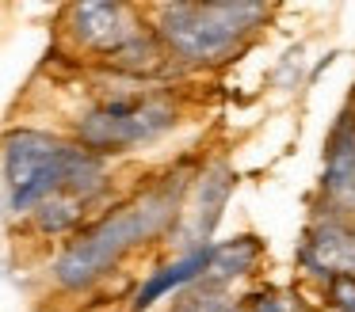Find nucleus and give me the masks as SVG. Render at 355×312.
<instances>
[{"label": "nucleus", "instance_id": "f257e3e1", "mask_svg": "<svg viewBox=\"0 0 355 312\" xmlns=\"http://www.w3.org/2000/svg\"><path fill=\"white\" fill-rule=\"evenodd\" d=\"M180 210H184V175H168L157 187H149L146 194H138L134 202L119 205L115 213H107L92 228H85L58 255L54 282L62 289H85L92 282H100L126 251L141 248V244L157 240L164 228H172Z\"/></svg>", "mask_w": 355, "mask_h": 312}, {"label": "nucleus", "instance_id": "f03ea898", "mask_svg": "<svg viewBox=\"0 0 355 312\" xmlns=\"http://www.w3.org/2000/svg\"><path fill=\"white\" fill-rule=\"evenodd\" d=\"M4 187L12 213H31L54 194L96 198L107 187L103 156H92L77 141H62L42 129H12L4 134Z\"/></svg>", "mask_w": 355, "mask_h": 312}, {"label": "nucleus", "instance_id": "7ed1b4c3", "mask_svg": "<svg viewBox=\"0 0 355 312\" xmlns=\"http://www.w3.org/2000/svg\"><path fill=\"white\" fill-rule=\"evenodd\" d=\"M268 4L252 0H214V4H164L157 12V42L187 65L225 61L260 23Z\"/></svg>", "mask_w": 355, "mask_h": 312}, {"label": "nucleus", "instance_id": "20e7f679", "mask_svg": "<svg viewBox=\"0 0 355 312\" xmlns=\"http://www.w3.org/2000/svg\"><path fill=\"white\" fill-rule=\"evenodd\" d=\"M172 126H176V111L168 103L141 95V91H119L77 122V145L92 156H111V152H126L134 145L153 141Z\"/></svg>", "mask_w": 355, "mask_h": 312}, {"label": "nucleus", "instance_id": "39448f33", "mask_svg": "<svg viewBox=\"0 0 355 312\" xmlns=\"http://www.w3.org/2000/svg\"><path fill=\"white\" fill-rule=\"evenodd\" d=\"M69 30L85 50L100 53V57H111L141 27L134 23V12L126 4H73L69 8Z\"/></svg>", "mask_w": 355, "mask_h": 312}, {"label": "nucleus", "instance_id": "423d86ee", "mask_svg": "<svg viewBox=\"0 0 355 312\" xmlns=\"http://www.w3.org/2000/svg\"><path fill=\"white\" fill-rule=\"evenodd\" d=\"M321 194L336 213H352L355 210V118L352 114H340V122L329 134Z\"/></svg>", "mask_w": 355, "mask_h": 312}, {"label": "nucleus", "instance_id": "0eeeda50", "mask_svg": "<svg viewBox=\"0 0 355 312\" xmlns=\"http://www.w3.org/2000/svg\"><path fill=\"white\" fill-rule=\"evenodd\" d=\"M230 190H233V172L225 164H214L199 175V183H195V202L180 210V213H187V240L184 244L207 248L210 232H214L225 202H230Z\"/></svg>", "mask_w": 355, "mask_h": 312}, {"label": "nucleus", "instance_id": "6e6552de", "mask_svg": "<svg viewBox=\"0 0 355 312\" xmlns=\"http://www.w3.org/2000/svg\"><path fill=\"white\" fill-rule=\"evenodd\" d=\"M302 263L329 278L336 274L355 278V232L344 225H317L302 248Z\"/></svg>", "mask_w": 355, "mask_h": 312}, {"label": "nucleus", "instance_id": "1a4fd4ad", "mask_svg": "<svg viewBox=\"0 0 355 312\" xmlns=\"http://www.w3.org/2000/svg\"><path fill=\"white\" fill-rule=\"evenodd\" d=\"M210 255H214V244H207V248H191L184 259H176V263L161 266V270H157L153 278H149L146 286L138 289V297H134V309L146 312L149 304L161 301L164 293H172V289L187 286V282H195V278H207V270H210Z\"/></svg>", "mask_w": 355, "mask_h": 312}, {"label": "nucleus", "instance_id": "9d476101", "mask_svg": "<svg viewBox=\"0 0 355 312\" xmlns=\"http://www.w3.org/2000/svg\"><path fill=\"white\" fill-rule=\"evenodd\" d=\"M260 259V240L256 236H237L233 244H214V255H210V270L207 278L214 282H230V278H241L248 274Z\"/></svg>", "mask_w": 355, "mask_h": 312}, {"label": "nucleus", "instance_id": "9b49d317", "mask_svg": "<svg viewBox=\"0 0 355 312\" xmlns=\"http://www.w3.org/2000/svg\"><path fill=\"white\" fill-rule=\"evenodd\" d=\"M107 61H111V65H115L123 76H149V73H157V65L164 61V46L157 42V35L138 30V35H134L126 46H119V50L111 53Z\"/></svg>", "mask_w": 355, "mask_h": 312}, {"label": "nucleus", "instance_id": "f8f14e48", "mask_svg": "<svg viewBox=\"0 0 355 312\" xmlns=\"http://www.w3.org/2000/svg\"><path fill=\"white\" fill-rule=\"evenodd\" d=\"M85 205L80 198H69V194H54L46 198L42 205H35L31 217H35V228L46 236H62V232H73V228L80 225V217H85Z\"/></svg>", "mask_w": 355, "mask_h": 312}, {"label": "nucleus", "instance_id": "ddd939ff", "mask_svg": "<svg viewBox=\"0 0 355 312\" xmlns=\"http://www.w3.org/2000/svg\"><path fill=\"white\" fill-rule=\"evenodd\" d=\"M176 312H233V304L225 301L222 293H195V297H184V301L176 304Z\"/></svg>", "mask_w": 355, "mask_h": 312}, {"label": "nucleus", "instance_id": "4468645a", "mask_svg": "<svg viewBox=\"0 0 355 312\" xmlns=\"http://www.w3.org/2000/svg\"><path fill=\"white\" fill-rule=\"evenodd\" d=\"M252 312H283V304L271 293H260V297H252Z\"/></svg>", "mask_w": 355, "mask_h": 312}]
</instances>
